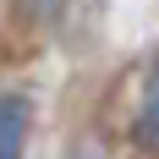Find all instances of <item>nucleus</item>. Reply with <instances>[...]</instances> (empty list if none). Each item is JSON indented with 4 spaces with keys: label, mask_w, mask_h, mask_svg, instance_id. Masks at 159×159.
<instances>
[{
    "label": "nucleus",
    "mask_w": 159,
    "mask_h": 159,
    "mask_svg": "<svg viewBox=\"0 0 159 159\" xmlns=\"http://www.w3.org/2000/svg\"><path fill=\"white\" fill-rule=\"evenodd\" d=\"M11 6L28 16V22H55V16H61V0H11Z\"/></svg>",
    "instance_id": "3"
},
{
    "label": "nucleus",
    "mask_w": 159,
    "mask_h": 159,
    "mask_svg": "<svg viewBox=\"0 0 159 159\" xmlns=\"http://www.w3.org/2000/svg\"><path fill=\"white\" fill-rule=\"evenodd\" d=\"M71 159H93V154H71Z\"/></svg>",
    "instance_id": "4"
},
{
    "label": "nucleus",
    "mask_w": 159,
    "mask_h": 159,
    "mask_svg": "<svg viewBox=\"0 0 159 159\" xmlns=\"http://www.w3.org/2000/svg\"><path fill=\"white\" fill-rule=\"evenodd\" d=\"M33 132V104L22 93H0V159H22Z\"/></svg>",
    "instance_id": "2"
},
{
    "label": "nucleus",
    "mask_w": 159,
    "mask_h": 159,
    "mask_svg": "<svg viewBox=\"0 0 159 159\" xmlns=\"http://www.w3.org/2000/svg\"><path fill=\"white\" fill-rule=\"evenodd\" d=\"M132 143L143 154H159V55L143 66L137 82V110H132Z\"/></svg>",
    "instance_id": "1"
}]
</instances>
